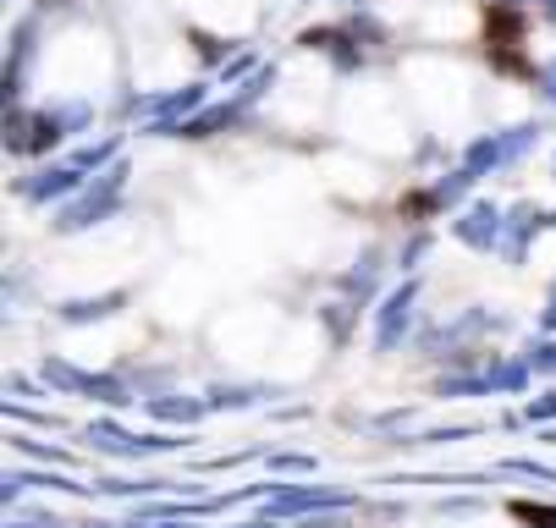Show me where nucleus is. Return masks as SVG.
I'll list each match as a JSON object with an SVG mask.
<instances>
[{
  "label": "nucleus",
  "instance_id": "f257e3e1",
  "mask_svg": "<svg viewBox=\"0 0 556 528\" xmlns=\"http://www.w3.org/2000/svg\"><path fill=\"white\" fill-rule=\"evenodd\" d=\"M513 512H518L529 528H534V523H540V528H556V512H551V506H529V501H518Z\"/></svg>",
  "mask_w": 556,
  "mask_h": 528
}]
</instances>
